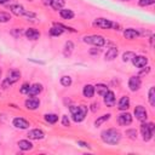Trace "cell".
Wrapping results in <instances>:
<instances>
[{"instance_id":"1","label":"cell","mask_w":155,"mask_h":155,"mask_svg":"<svg viewBox=\"0 0 155 155\" xmlns=\"http://www.w3.org/2000/svg\"><path fill=\"white\" fill-rule=\"evenodd\" d=\"M101 138L104 143L107 144H111V145H116L119 144V142L121 140V133L120 131H117L116 128H108L102 131L101 133Z\"/></svg>"},{"instance_id":"2","label":"cell","mask_w":155,"mask_h":155,"mask_svg":"<svg viewBox=\"0 0 155 155\" xmlns=\"http://www.w3.org/2000/svg\"><path fill=\"white\" fill-rule=\"evenodd\" d=\"M69 110H70L73 121H75V122H81V121L85 120V117H86V115H87L88 108H87V105H84V104L78 105V107H76V105H70V107H69Z\"/></svg>"},{"instance_id":"3","label":"cell","mask_w":155,"mask_h":155,"mask_svg":"<svg viewBox=\"0 0 155 155\" xmlns=\"http://www.w3.org/2000/svg\"><path fill=\"white\" fill-rule=\"evenodd\" d=\"M93 25L97 27V28H101V29H115V30H119L120 29V25L110 19H107V18H96L93 21Z\"/></svg>"},{"instance_id":"4","label":"cell","mask_w":155,"mask_h":155,"mask_svg":"<svg viewBox=\"0 0 155 155\" xmlns=\"http://www.w3.org/2000/svg\"><path fill=\"white\" fill-rule=\"evenodd\" d=\"M82 41L86 42V44H90V45H93V46H97V47H102L105 45V39L104 36L102 35H98V34H92V35H86L82 38Z\"/></svg>"},{"instance_id":"5","label":"cell","mask_w":155,"mask_h":155,"mask_svg":"<svg viewBox=\"0 0 155 155\" xmlns=\"http://www.w3.org/2000/svg\"><path fill=\"white\" fill-rule=\"evenodd\" d=\"M140 134L144 142H149L154 134V124L143 121V124L140 125Z\"/></svg>"},{"instance_id":"6","label":"cell","mask_w":155,"mask_h":155,"mask_svg":"<svg viewBox=\"0 0 155 155\" xmlns=\"http://www.w3.org/2000/svg\"><path fill=\"white\" fill-rule=\"evenodd\" d=\"M19 78H21V71L19 70H17V69L10 70L6 75V78H5V80L2 81V87L6 88V87L13 85L15 82H17L19 80Z\"/></svg>"},{"instance_id":"7","label":"cell","mask_w":155,"mask_h":155,"mask_svg":"<svg viewBox=\"0 0 155 155\" xmlns=\"http://www.w3.org/2000/svg\"><path fill=\"white\" fill-rule=\"evenodd\" d=\"M140 86H142V80H140L139 76H131L128 79V88H130V91L136 92V91H138L140 88Z\"/></svg>"},{"instance_id":"8","label":"cell","mask_w":155,"mask_h":155,"mask_svg":"<svg viewBox=\"0 0 155 155\" xmlns=\"http://www.w3.org/2000/svg\"><path fill=\"white\" fill-rule=\"evenodd\" d=\"M131 61L136 68H144L148 64V58L145 56H140V54H138V56L134 54Z\"/></svg>"},{"instance_id":"9","label":"cell","mask_w":155,"mask_h":155,"mask_svg":"<svg viewBox=\"0 0 155 155\" xmlns=\"http://www.w3.org/2000/svg\"><path fill=\"white\" fill-rule=\"evenodd\" d=\"M117 122H119L121 126H128V125H131V122H132V115L125 110L124 113L119 114V116H117Z\"/></svg>"},{"instance_id":"10","label":"cell","mask_w":155,"mask_h":155,"mask_svg":"<svg viewBox=\"0 0 155 155\" xmlns=\"http://www.w3.org/2000/svg\"><path fill=\"white\" fill-rule=\"evenodd\" d=\"M134 116H136L137 120H139V121L143 122V121L147 120L148 113H147V110H145V108H144L143 105H137V107L134 108Z\"/></svg>"},{"instance_id":"11","label":"cell","mask_w":155,"mask_h":155,"mask_svg":"<svg viewBox=\"0 0 155 155\" xmlns=\"http://www.w3.org/2000/svg\"><path fill=\"white\" fill-rule=\"evenodd\" d=\"M42 90H44V86H42L41 84L36 82V84L30 85L29 91H28V93H27V94H28L29 97H35V96H39V94L42 92Z\"/></svg>"},{"instance_id":"12","label":"cell","mask_w":155,"mask_h":155,"mask_svg":"<svg viewBox=\"0 0 155 155\" xmlns=\"http://www.w3.org/2000/svg\"><path fill=\"white\" fill-rule=\"evenodd\" d=\"M103 97H104V104H105L107 107L111 108V107H114V105H115L116 98H115V93H114L113 91L108 90V91H107V93H105Z\"/></svg>"},{"instance_id":"13","label":"cell","mask_w":155,"mask_h":155,"mask_svg":"<svg viewBox=\"0 0 155 155\" xmlns=\"http://www.w3.org/2000/svg\"><path fill=\"white\" fill-rule=\"evenodd\" d=\"M24 104H25L27 109H29V110H35V109L39 108L40 101H39V98H36V97H29V98L24 102Z\"/></svg>"},{"instance_id":"14","label":"cell","mask_w":155,"mask_h":155,"mask_svg":"<svg viewBox=\"0 0 155 155\" xmlns=\"http://www.w3.org/2000/svg\"><path fill=\"white\" fill-rule=\"evenodd\" d=\"M27 136H28L29 139H36V140H39V139H42L45 137V132L42 130H40V128H34V130H30Z\"/></svg>"},{"instance_id":"15","label":"cell","mask_w":155,"mask_h":155,"mask_svg":"<svg viewBox=\"0 0 155 155\" xmlns=\"http://www.w3.org/2000/svg\"><path fill=\"white\" fill-rule=\"evenodd\" d=\"M12 124L16 128H19V130H25V128L29 127V122L23 117H15Z\"/></svg>"},{"instance_id":"16","label":"cell","mask_w":155,"mask_h":155,"mask_svg":"<svg viewBox=\"0 0 155 155\" xmlns=\"http://www.w3.org/2000/svg\"><path fill=\"white\" fill-rule=\"evenodd\" d=\"M140 35V31L138 29H134V28H127L124 30V36L126 39H130V40H133L136 38H138Z\"/></svg>"},{"instance_id":"17","label":"cell","mask_w":155,"mask_h":155,"mask_svg":"<svg viewBox=\"0 0 155 155\" xmlns=\"http://www.w3.org/2000/svg\"><path fill=\"white\" fill-rule=\"evenodd\" d=\"M10 10H11V12L15 15V16H24L25 15V12H27V10L22 6V5H19V4H13V5H11L10 6Z\"/></svg>"},{"instance_id":"18","label":"cell","mask_w":155,"mask_h":155,"mask_svg":"<svg viewBox=\"0 0 155 155\" xmlns=\"http://www.w3.org/2000/svg\"><path fill=\"white\" fill-rule=\"evenodd\" d=\"M117 108L121 111H125L130 108V98L127 96H122L117 102Z\"/></svg>"},{"instance_id":"19","label":"cell","mask_w":155,"mask_h":155,"mask_svg":"<svg viewBox=\"0 0 155 155\" xmlns=\"http://www.w3.org/2000/svg\"><path fill=\"white\" fill-rule=\"evenodd\" d=\"M24 34L29 40H38L40 38V31L35 28H28Z\"/></svg>"},{"instance_id":"20","label":"cell","mask_w":155,"mask_h":155,"mask_svg":"<svg viewBox=\"0 0 155 155\" xmlns=\"http://www.w3.org/2000/svg\"><path fill=\"white\" fill-rule=\"evenodd\" d=\"M17 145L23 151H28V150H31L33 149V143L29 139H21V140H18Z\"/></svg>"},{"instance_id":"21","label":"cell","mask_w":155,"mask_h":155,"mask_svg":"<svg viewBox=\"0 0 155 155\" xmlns=\"http://www.w3.org/2000/svg\"><path fill=\"white\" fill-rule=\"evenodd\" d=\"M94 86H92V85H90V84H87V85H85L84 86V88H82V94H84V97H86V98H92L93 96H94Z\"/></svg>"},{"instance_id":"22","label":"cell","mask_w":155,"mask_h":155,"mask_svg":"<svg viewBox=\"0 0 155 155\" xmlns=\"http://www.w3.org/2000/svg\"><path fill=\"white\" fill-rule=\"evenodd\" d=\"M59 15H61V17L63 19H73L74 16H75L74 11L70 10V8H62V10H59Z\"/></svg>"},{"instance_id":"23","label":"cell","mask_w":155,"mask_h":155,"mask_svg":"<svg viewBox=\"0 0 155 155\" xmlns=\"http://www.w3.org/2000/svg\"><path fill=\"white\" fill-rule=\"evenodd\" d=\"M119 50L116 47H110L107 52H105V61H114L117 57Z\"/></svg>"},{"instance_id":"24","label":"cell","mask_w":155,"mask_h":155,"mask_svg":"<svg viewBox=\"0 0 155 155\" xmlns=\"http://www.w3.org/2000/svg\"><path fill=\"white\" fill-rule=\"evenodd\" d=\"M65 5V0H50V6L53 10H62Z\"/></svg>"},{"instance_id":"25","label":"cell","mask_w":155,"mask_h":155,"mask_svg":"<svg viewBox=\"0 0 155 155\" xmlns=\"http://www.w3.org/2000/svg\"><path fill=\"white\" fill-rule=\"evenodd\" d=\"M73 50H74V44H73V41H67V42L64 44V48H63V54H64L65 57H69V56L71 54Z\"/></svg>"},{"instance_id":"26","label":"cell","mask_w":155,"mask_h":155,"mask_svg":"<svg viewBox=\"0 0 155 155\" xmlns=\"http://www.w3.org/2000/svg\"><path fill=\"white\" fill-rule=\"evenodd\" d=\"M94 91H97V93L99 96H104L107 93V91H108V86L104 85V84H97L94 86Z\"/></svg>"},{"instance_id":"27","label":"cell","mask_w":155,"mask_h":155,"mask_svg":"<svg viewBox=\"0 0 155 155\" xmlns=\"http://www.w3.org/2000/svg\"><path fill=\"white\" fill-rule=\"evenodd\" d=\"M110 116H111L110 114H104V115L99 116V117H98V119H97V120L94 121V126H96V127H99V126H101L102 124H104L105 121H108Z\"/></svg>"},{"instance_id":"28","label":"cell","mask_w":155,"mask_h":155,"mask_svg":"<svg viewBox=\"0 0 155 155\" xmlns=\"http://www.w3.org/2000/svg\"><path fill=\"white\" fill-rule=\"evenodd\" d=\"M63 29H61L58 25H56L54 24V27H52L51 29H50V35L51 36H59V35H62L63 34Z\"/></svg>"},{"instance_id":"29","label":"cell","mask_w":155,"mask_h":155,"mask_svg":"<svg viewBox=\"0 0 155 155\" xmlns=\"http://www.w3.org/2000/svg\"><path fill=\"white\" fill-rule=\"evenodd\" d=\"M45 120H46L48 124H56V122L58 121V115H57V114H53V113L46 114V115H45Z\"/></svg>"},{"instance_id":"30","label":"cell","mask_w":155,"mask_h":155,"mask_svg":"<svg viewBox=\"0 0 155 155\" xmlns=\"http://www.w3.org/2000/svg\"><path fill=\"white\" fill-rule=\"evenodd\" d=\"M11 19V15L5 11H0V23H7Z\"/></svg>"},{"instance_id":"31","label":"cell","mask_w":155,"mask_h":155,"mask_svg":"<svg viewBox=\"0 0 155 155\" xmlns=\"http://www.w3.org/2000/svg\"><path fill=\"white\" fill-rule=\"evenodd\" d=\"M71 82H73V80H71V78L68 76V75H64V76L61 78V84H62V86H64V87H69V86L71 85Z\"/></svg>"},{"instance_id":"32","label":"cell","mask_w":155,"mask_h":155,"mask_svg":"<svg viewBox=\"0 0 155 155\" xmlns=\"http://www.w3.org/2000/svg\"><path fill=\"white\" fill-rule=\"evenodd\" d=\"M148 96H149L148 99H149L150 105L154 107V105H155V88H154V87H150V88H149V94H148Z\"/></svg>"},{"instance_id":"33","label":"cell","mask_w":155,"mask_h":155,"mask_svg":"<svg viewBox=\"0 0 155 155\" xmlns=\"http://www.w3.org/2000/svg\"><path fill=\"white\" fill-rule=\"evenodd\" d=\"M126 136H127L130 139H136V138H137V131H136L134 128L127 130V131H126Z\"/></svg>"},{"instance_id":"34","label":"cell","mask_w":155,"mask_h":155,"mask_svg":"<svg viewBox=\"0 0 155 155\" xmlns=\"http://www.w3.org/2000/svg\"><path fill=\"white\" fill-rule=\"evenodd\" d=\"M134 56V53L133 52H131V51H127V52H125L124 54H122V61L124 62H128V61H131L132 59V57Z\"/></svg>"},{"instance_id":"35","label":"cell","mask_w":155,"mask_h":155,"mask_svg":"<svg viewBox=\"0 0 155 155\" xmlns=\"http://www.w3.org/2000/svg\"><path fill=\"white\" fill-rule=\"evenodd\" d=\"M154 4H155V0H139L138 1L139 6H150V5H154Z\"/></svg>"},{"instance_id":"36","label":"cell","mask_w":155,"mask_h":155,"mask_svg":"<svg viewBox=\"0 0 155 155\" xmlns=\"http://www.w3.org/2000/svg\"><path fill=\"white\" fill-rule=\"evenodd\" d=\"M29 87H30V85H29L28 82H24V84L21 86V88H19L21 93H23V94H27V93H28V91H29Z\"/></svg>"},{"instance_id":"37","label":"cell","mask_w":155,"mask_h":155,"mask_svg":"<svg viewBox=\"0 0 155 155\" xmlns=\"http://www.w3.org/2000/svg\"><path fill=\"white\" fill-rule=\"evenodd\" d=\"M62 125L65 126V127L70 126V120H69L68 115H63V116H62Z\"/></svg>"},{"instance_id":"38","label":"cell","mask_w":155,"mask_h":155,"mask_svg":"<svg viewBox=\"0 0 155 155\" xmlns=\"http://www.w3.org/2000/svg\"><path fill=\"white\" fill-rule=\"evenodd\" d=\"M22 33H23V31H22L21 29H17V28L12 30V35H13V36H16V38H18V36H21V35H22Z\"/></svg>"},{"instance_id":"39","label":"cell","mask_w":155,"mask_h":155,"mask_svg":"<svg viewBox=\"0 0 155 155\" xmlns=\"http://www.w3.org/2000/svg\"><path fill=\"white\" fill-rule=\"evenodd\" d=\"M78 145H80V147H82V148H87V149H90L91 147H90V144L88 143H86V142H84V140H78Z\"/></svg>"},{"instance_id":"40","label":"cell","mask_w":155,"mask_h":155,"mask_svg":"<svg viewBox=\"0 0 155 155\" xmlns=\"http://www.w3.org/2000/svg\"><path fill=\"white\" fill-rule=\"evenodd\" d=\"M91 110H92L93 113H96V111L98 110V103H92V104H91Z\"/></svg>"},{"instance_id":"41","label":"cell","mask_w":155,"mask_h":155,"mask_svg":"<svg viewBox=\"0 0 155 155\" xmlns=\"http://www.w3.org/2000/svg\"><path fill=\"white\" fill-rule=\"evenodd\" d=\"M90 53L91 54H98V53H101V48H98V50H90Z\"/></svg>"},{"instance_id":"42","label":"cell","mask_w":155,"mask_h":155,"mask_svg":"<svg viewBox=\"0 0 155 155\" xmlns=\"http://www.w3.org/2000/svg\"><path fill=\"white\" fill-rule=\"evenodd\" d=\"M7 2H10V0H0V5H5Z\"/></svg>"},{"instance_id":"43","label":"cell","mask_w":155,"mask_h":155,"mask_svg":"<svg viewBox=\"0 0 155 155\" xmlns=\"http://www.w3.org/2000/svg\"><path fill=\"white\" fill-rule=\"evenodd\" d=\"M30 62H34V63H40V64H44L45 62H41V61H34V59H29Z\"/></svg>"},{"instance_id":"44","label":"cell","mask_w":155,"mask_h":155,"mask_svg":"<svg viewBox=\"0 0 155 155\" xmlns=\"http://www.w3.org/2000/svg\"><path fill=\"white\" fill-rule=\"evenodd\" d=\"M121 1H130V0H121Z\"/></svg>"},{"instance_id":"45","label":"cell","mask_w":155,"mask_h":155,"mask_svg":"<svg viewBox=\"0 0 155 155\" xmlns=\"http://www.w3.org/2000/svg\"><path fill=\"white\" fill-rule=\"evenodd\" d=\"M0 76H1V69H0Z\"/></svg>"}]
</instances>
